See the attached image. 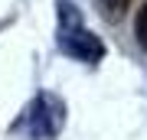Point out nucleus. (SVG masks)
I'll use <instances>...</instances> for the list:
<instances>
[{
  "mask_svg": "<svg viewBox=\"0 0 147 140\" xmlns=\"http://www.w3.org/2000/svg\"><path fill=\"white\" fill-rule=\"evenodd\" d=\"M62 121H65L62 101H56L53 94H39L23 114V130L30 140H53L62 127Z\"/></svg>",
  "mask_w": 147,
  "mask_h": 140,
  "instance_id": "nucleus-1",
  "label": "nucleus"
},
{
  "mask_svg": "<svg viewBox=\"0 0 147 140\" xmlns=\"http://www.w3.org/2000/svg\"><path fill=\"white\" fill-rule=\"evenodd\" d=\"M59 49H62L65 56L85 62V65L101 62V56H105L101 39L95 36L92 29H85L82 23H65V26H59Z\"/></svg>",
  "mask_w": 147,
  "mask_h": 140,
  "instance_id": "nucleus-2",
  "label": "nucleus"
},
{
  "mask_svg": "<svg viewBox=\"0 0 147 140\" xmlns=\"http://www.w3.org/2000/svg\"><path fill=\"white\" fill-rule=\"evenodd\" d=\"M134 33H137V42L141 49H147V3L137 10V20H134Z\"/></svg>",
  "mask_w": 147,
  "mask_h": 140,
  "instance_id": "nucleus-3",
  "label": "nucleus"
},
{
  "mask_svg": "<svg viewBox=\"0 0 147 140\" xmlns=\"http://www.w3.org/2000/svg\"><path fill=\"white\" fill-rule=\"evenodd\" d=\"M105 16H124V10L131 7V0H98Z\"/></svg>",
  "mask_w": 147,
  "mask_h": 140,
  "instance_id": "nucleus-4",
  "label": "nucleus"
}]
</instances>
